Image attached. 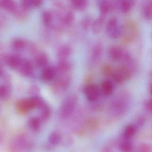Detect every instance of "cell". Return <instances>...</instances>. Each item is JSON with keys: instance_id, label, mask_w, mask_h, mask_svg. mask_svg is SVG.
I'll return each instance as SVG.
<instances>
[{"instance_id": "6da1fadb", "label": "cell", "mask_w": 152, "mask_h": 152, "mask_svg": "<svg viewBox=\"0 0 152 152\" xmlns=\"http://www.w3.org/2000/svg\"><path fill=\"white\" fill-rule=\"evenodd\" d=\"M28 137L24 134L16 135L11 140L9 152H25L31 148V143Z\"/></svg>"}, {"instance_id": "7a4b0ae2", "label": "cell", "mask_w": 152, "mask_h": 152, "mask_svg": "<svg viewBox=\"0 0 152 152\" xmlns=\"http://www.w3.org/2000/svg\"><path fill=\"white\" fill-rule=\"evenodd\" d=\"M78 97L76 94L67 96L62 102L59 110V115L62 119L68 118L75 110L78 102Z\"/></svg>"}, {"instance_id": "3957f363", "label": "cell", "mask_w": 152, "mask_h": 152, "mask_svg": "<svg viewBox=\"0 0 152 152\" xmlns=\"http://www.w3.org/2000/svg\"><path fill=\"white\" fill-rule=\"evenodd\" d=\"M128 96L124 95L116 97L111 104V112L115 116H121L124 114L129 105Z\"/></svg>"}, {"instance_id": "277c9868", "label": "cell", "mask_w": 152, "mask_h": 152, "mask_svg": "<svg viewBox=\"0 0 152 152\" xmlns=\"http://www.w3.org/2000/svg\"><path fill=\"white\" fill-rule=\"evenodd\" d=\"M132 71L126 65H120L115 68L114 74L112 78L116 84L120 85L129 80L132 75Z\"/></svg>"}, {"instance_id": "5b68a950", "label": "cell", "mask_w": 152, "mask_h": 152, "mask_svg": "<svg viewBox=\"0 0 152 152\" xmlns=\"http://www.w3.org/2000/svg\"><path fill=\"white\" fill-rule=\"evenodd\" d=\"M106 30L109 37L112 39L118 38L122 33L121 27L116 18H112L109 20L106 25Z\"/></svg>"}, {"instance_id": "8992f818", "label": "cell", "mask_w": 152, "mask_h": 152, "mask_svg": "<svg viewBox=\"0 0 152 152\" xmlns=\"http://www.w3.org/2000/svg\"><path fill=\"white\" fill-rule=\"evenodd\" d=\"M70 82L71 77L69 75H60L54 85V90L57 94L63 93L68 88Z\"/></svg>"}, {"instance_id": "52a82bcc", "label": "cell", "mask_w": 152, "mask_h": 152, "mask_svg": "<svg viewBox=\"0 0 152 152\" xmlns=\"http://www.w3.org/2000/svg\"><path fill=\"white\" fill-rule=\"evenodd\" d=\"M100 93L99 88L94 84L87 85L84 89L85 96L87 100L90 102L97 101L100 96Z\"/></svg>"}, {"instance_id": "ba28073f", "label": "cell", "mask_w": 152, "mask_h": 152, "mask_svg": "<svg viewBox=\"0 0 152 152\" xmlns=\"http://www.w3.org/2000/svg\"><path fill=\"white\" fill-rule=\"evenodd\" d=\"M124 51L117 45H113L110 47L109 54L110 58L114 61H120L123 57Z\"/></svg>"}, {"instance_id": "9c48e42d", "label": "cell", "mask_w": 152, "mask_h": 152, "mask_svg": "<svg viewBox=\"0 0 152 152\" xmlns=\"http://www.w3.org/2000/svg\"><path fill=\"white\" fill-rule=\"evenodd\" d=\"M17 70L22 75L29 76L32 75L33 72V66L29 61L25 60H22L21 64Z\"/></svg>"}, {"instance_id": "30bf717a", "label": "cell", "mask_w": 152, "mask_h": 152, "mask_svg": "<svg viewBox=\"0 0 152 152\" xmlns=\"http://www.w3.org/2000/svg\"><path fill=\"white\" fill-rule=\"evenodd\" d=\"M72 68V63L69 61H59L55 71L59 75H66L70 72Z\"/></svg>"}, {"instance_id": "8fae6325", "label": "cell", "mask_w": 152, "mask_h": 152, "mask_svg": "<svg viewBox=\"0 0 152 152\" xmlns=\"http://www.w3.org/2000/svg\"><path fill=\"white\" fill-rule=\"evenodd\" d=\"M72 48L70 45H63L59 49L57 57L59 61L68 60V59L72 54Z\"/></svg>"}, {"instance_id": "7c38bea8", "label": "cell", "mask_w": 152, "mask_h": 152, "mask_svg": "<svg viewBox=\"0 0 152 152\" xmlns=\"http://www.w3.org/2000/svg\"><path fill=\"white\" fill-rule=\"evenodd\" d=\"M56 75L55 69L51 67H46L43 70L41 77L44 81L48 82L53 80Z\"/></svg>"}, {"instance_id": "4fadbf2b", "label": "cell", "mask_w": 152, "mask_h": 152, "mask_svg": "<svg viewBox=\"0 0 152 152\" xmlns=\"http://www.w3.org/2000/svg\"><path fill=\"white\" fill-rule=\"evenodd\" d=\"M101 91L104 96H109L112 94L114 89V86L112 82L109 80L103 81L101 84Z\"/></svg>"}, {"instance_id": "5bb4252c", "label": "cell", "mask_w": 152, "mask_h": 152, "mask_svg": "<svg viewBox=\"0 0 152 152\" xmlns=\"http://www.w3.org/2000/svg\"><path fill=\"white\" fill-rule=\"evenodd\" d=\"M105 17L101 16L96 19L92 25V30L95 34H98L101 32L105 22Z\"/></svg>"}, {"instance_id": "9a60e30c", "label": "cell", "mask_w": 152, "mask_h": 152, "mask_svg": "<svg viewBox=\"0 0 152 152\" xmlns=\"http://www.w3.org/2000/svg\"><path fill=\"white\" fill-rule=\"evenodd\" d=\"M40 116L39 118L42 122L46 121L50 118L51 115V110L49 106L45 102L39 107Z\"/></svg>"}, {"instance_id": "2e32d148", "label": "cell", "mask_w": 152, "mask_h": 152, "mask_svg": "<svg viewBox=\"0 0 152 152\" xmlns=\"http://www.w3.org/2000/svg\"><path fill=\"white\" fill-rule=\"evenodd\" d=\"M48 58L47 55L44 53H39L36 55L35 64L38 67H44L48 63Z\"/></svg>"}, {"instance_id": "e0dca14e", "label": "cell", "mask_w": 152, "mask_h": 152, "mask_svg": "<svg viewBox=\"0 0 152 152\" xmlns=\"http://www.w3.org/2000/svg\"><path fill=\"white\" fill-rule=\"evenodd\" d=\"M22 61L21 58H20L19 56L12 55L7 58L6 62L11 68L17 69L21 64Z\"/></svg>"}, {"instance_id": "ac0fdd59", "label": "cell", "mask_w": 152, "mask_h": 152, "mask_svg": "<svg viewBox=\"0 0 152 152\" xmlns=\"http://www.w3.org/2000/svg\"><path fill=\"white\" fill-rule=\"evenodd\" d=\"M0 7L10 12H14L17 9L13 0H0Z\"/></svg>"}, {"instance_id": "d6986e66", "label": "cell", "mask_w": 152, "mask_h": 152, "mask_svg": "<svg viewBox=\"0 0 152 152\" xmlns=\"http://www.w3.org/2000/svg\"><path fill=\"white\" fill-rule=\"evenodd\" d=\"M62 137L60 133L57 131L51 132L48 137V141L52 145H58L61 141Z\"/></svg>"}, {"instance_id": "ffe728a7", "label": "cell", "mask_w": 152, "mask_h": 152, "mask_svg": "<svg viewBox=\"0 0 152 152\" xmlns=\"http://www.w3.org/2000/svg\"><path fill=\"white\" fill-rule=\"evenodd\" d=\"M42 121L37 117H32L29 118L28 122L29 128L33 131H37L40 129Z\"/></svg>"}, {"instance_id": "44dd1931", "label": "cell", "mask_w": 152, "mask_h": 152, "mask_svg": "<svg viewBox=\"0 0 152 152\" xmlns=\"http://www.w3.org/2000/svg\"><path fill=\"white\" fill-rule=\"evenodd\" d=\"M137 131V128L134 125H129L126 126L124 134H123V137L124 139H129L132 138L135 134Z\"/></svg>"}, {"instance_id": "7402d4cb", "label": "cell", "mask_w": 152, "mask_h": 152, "mask_svg": "<svg viewBox=\"0 0 152 152\" xmlns=\"http://www.w3.org/2000/svg\"><path fill=\"white\" fill-rule=\"evenodd\" d=\"M134 0H121V11L123 13H126L129 12L134 5Z\"/></svg>"}, {"instance_id": "603a6c76", "label": "cell", "mask_w": 152, "mask_h": 152, "mask_svg": "<svg viewBox=\"0 0 152 152\" xmlns=\"http://www.w3.org/2000/svg\"><path fill=\"white\" fill-rule=\"evenodd\" d=\"M71 2L74 8L79 11L85 10L88 4L87 0H71Z\"/></svg>"}, {"instance_id": "cb8c5ba5", "label": "cell", "mask_w": 152, "mask_h": 152, "mask_svg": "<svg viewBox=\"0 0 152 152\" xmlns=\"http://www.w3.org/2000/svg\"><path fill=\"white\" fill-rule=\"evenodd\" d=\"M103 46L100 44L95 45L93 50L92 58L95 61H96L101 57L103 53Z\"/></svg>"}, {"instance_id": "d4e9b609", "label": "cell", "mask_w": 152, "mask_h": 152, "mask_svg": "<svg viewBox=\"0 0 152 152\" xmlns=\"http://www.w3.org/2000/svg\"><path fill=\"white\" fill-rule=\"evenodd\" d=\"M111 5L109 2L107 1H104L100 4V11L101 16L105 17L109 12Z\"/></svg>"}, {"instance_id": "484cf974", "label": "cell", "mask_w": 152, "mask_h": 152, "mask_svg": "<svg viewBox=\"0 0 152 152\" xmlns=\"http://www.w3.org/2000/svg\"><path fill=\"white\" fill-rule=\"evenodd\" d=\"M120 149L122 152H131L133 150V145L128 139H125L120 143Z\"/></svg>"}, {"instance_id": "4316f807", "label": "cell", "mask_w": 152, "mask_h": 152, "mask_svg": "<svg viewBox=\"0 0 152 152\" xmlns=\"http://www.w3.org/2000/svg\"><path fill=\"white\" fill-rule=\"evenodd\" d=\"M143 15L145 18L147 20H150L152 18V4L151 1L148 2L145 6L143 10Z\"/></svg>"}, {"instance_id": "83f0119b", "label": "cell", "mask_w": 152, "mask_h": 152, "mask_svg": "<svg viewBox=\"0 0 152 152\" xmlns=\"http://www.w3.org/2000/svg\"><path fill=\"white\" fill-rule=\"evenodd\" d=\"M115 68L110 65H105L102 69L103 75L107 78H112Z\"/></svg>"}, {"instance_id": "f1b7e54d", "label": "cell", "mask_w": 152, "mask_h": 152, "mask_svg": "<svg viewBox=\"0 0 152 152\" xmlns=\"http://www.w3.org/2000/svg\"><path fill=\"white\" fill-rule=\"evenodd\" d=\"M42 18L44 24L46 26H49L51 25L53 20L52 15L51 12L49 11L44 12L43 13Z\"/></svg>"}, {"instance_id": "f546056e", "label": "cell", "mask_w": 152, "mask_h": 152, "mask_svg": "<svg viewBox=\"0 0 152 152\" xmlns=\"http://www.w3.org/2000/svg\"><path fill=\"white\" fill-rule=\"evenodd\" d=\"M26 42L24 40L21 39H16L12 42L13 48L16 50H20L23 49L26 46Z\"/></svg>"}, {"instance_id": "4dcf8cb0", "label": "cell", "mask_w": 152, "mask_h": 152, "mask_svg": "<svg viewBox=\"0 0 152 152\" xmlns=\"http://www.w3.org/2000/svg\"><path fill=\"white\" fill-rule=\"evenodd\" d=\"M74 14L71 12L69 11L66 13V15L63 18V21L65 25L69 26L73 23L74 20Z\"/></svg>"}, {"instance_id": "1f68e13d", "label": "cell", "mask_w": 152, "mask_h": 152, "mask_svg": "<svg viewBox=\"0 0 152 152\" xmlns=\"http://www.w3.org/2000/svg\"><path fill=\"white\" fill-rule=\"evenodd\" d=\"M137 151L139 152H152V147L148 144H142L138 147Z\"/></svg>"}, {"instance_id": "d6a6232c", "label": "cell", "mask_w": 152, "mask_h": 152, "mask_svg": "<svg viewBox=\"0 0 152 152\" xmlns=\"http://www.w3.org/2000/svg\"><path fill=\"white\" fill-rule=\"evenodd\" d=\"M91 25V19L88 17L84 18L81 22V26L84 30L87 31Z\"/></svg>"}, {"instance_id": "836d02e7", "label": "cell", "mask_w": 152, "mask_h": 152, "mask_svg": "<svg viewBox=\"0 0 152 152\" xmlns=\"http://www.w3.org/2000/svg\"><path fill=\"white\" fill-rule=\"evenodd\" d=\"M8 94V89L4 86H0V99L6 97Z\"/></svg>"}, {"instance_id": "e575fe53", "label": "cell", "mask_w": 152, "mask_h": 152, "mask_svg": "<svg viewBox=\"0 0 152 152\" xmlns=\"http://www.w3.org/2000/svg\"><path fill=\"white\" fill-rule=\"evenodd\" d=\"M31 7H40L43 4V0H29Z\"/></svg>"}, {"instance_id": "d590c367", "label": "cell", "mask_w": 152, "mask_h": 152, "mask_svg": "<svg viewBox=\"0 0 152 152\" xmlns=\"http://www.w3.org/2000/svg\"><path fill=\"white\" fill-rule=\"evenodd\" d=\"M152 100L149 99V100L145 101L144 103V106L146 110L148 111L149 112H152Z\"/></svg>"}, {"instance_id": "8d00e7d4", "label": "cell", "mask_w": 152, "mask_h": 152, "mask_svg": "<svg viewBox=\"0 0 152 152\" xmlns=\"http://www.w3.org/2000/svg\"><path fill=\"white\" fill-rule=\"evenodd\" d=\"M29 92L31 94L35 95L34 96H37V94L39 93V89L36 86H33L30 88Z\"/></svg>"}, {"instance_id": "74e56055", "label": "cell", "mask_w": 152, "mask_h": 152, "mask_svg": "<svg viewBox=\"0 0 152 152\" xmlns=\"http://www.w3.org/2000/svg\"><path fill=\"white\" fill-rule=\"evenodd\" d=\"M2 140V137L1 135L0 134V143L1 142Z\"/></svg>"}, {"instance_id": "f35d334b", "label": "cell", "mask_w": 152, "mask_h": 152, "mask_svg": "<svg viewBox=\"0 0 152 152\" xmlns=\"http://www.w3.org/2000/svg\"><path fill=\"white\" fill-rule=\"evenodd\" d=\"M1 70H0V75H1Z\"/></svg>"}, {"instance_id": "ab89813d", "label": "cell", "mask_w": 152, "mask_h": 152, "mask_svg": "<svg viewBox=\"0 0 152 152\" xmlns=\"http://www.w3.org/2000/svg\"><path fill=\"white\" fill-rule=\"evenodd\" d=\"M136 152H139L138 151H137Z\"/></svg>"}]
</instances>
